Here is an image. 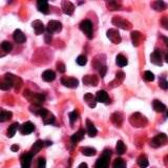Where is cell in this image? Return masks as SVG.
I'll use <instances>...</instances> for the list:
<instances>
[{"label":"cell","mask_w":168,"mask_h":168,"mask_svg":"<svg viewBox=\"0 0 168 168\" xmlns=\"http://www.w3.org/2000/svg\"><path fill=\"white\" fill-rule=\"evenodd\" d=\"M44 143H45V145H48V146L52 145V142H51V141H46V142H44Z\"/></svg>","instance_id":"cell-54"},{"label":"cell","mask_w":168,"mask_h":168,"mask_svg":"<svg viewBox=\"0 0 168 168\" xmlns=\"http://www.w3.org/2000/svg\"><path fill=\"white\" fill-rule=\"evenodd\" d=\"M80 30L86 35V37L89 39H93V23L90 20H83L81 23H80Z\"/></svg>","instance_id":"cell-6"},{"label":"cell","mask_w":168,"mask_h":168,"mask_svg":"<svg viewBox=\"0 0 168 168\" xmlns=\"http://www.w3.org/2000/svg\"><path fill=\"white\" fill-rule=\"evenodd\" d=\"M159 85L162 89H168V81L165 79H160L159 81Z\"/></svg>","instance_id":"cell-44"},{"label":"cell","mask_w":168,"mask_h":168,"mask_svg":"<svg viewBox=\"0 0 168 168\" xmlns=\"http://www.w3.org/2000/svg\"><path fill=\"white\" fill-rule=\"evenodd\" d=\"M51 41H52V34L48 32L45 34V42L46 43H51Z\"/></svg>","instance_id":"cell-49"},{"label":"cell","mask_w":168,"mask_h":168,"mask_svg":"<svg viewBox=\"0 0 168 168\" xmlns=\"http://www.w3.org/2000/svg\"><path fill=\"white\" fill-rule=\"evenodd\" d=\"M165 61H166L167 63H168V53L165 55Z\"/></svg>","instance_id":"cell-55"},{"label":"cell","mask_w":168,"mask_h":168,"mask_svg":"<svg viewBox=\"0 0 168 168\" xmlns=\"http://www.w3.org/2000/svg\"><path fill=\"white\" fill-rule=\"evenodd\" d=\"M57 70L60 71V73H64L65 71V65L63 62H58L57 63Z\"/></svg>","instance_id":"cell-48"},{"label":"cell","mask_w":168,"mask_h":168,"mask_svg":"<svg viewBox=\"0 0 168 168\" xmlns=\"http://www.w3.org/2000/svg\"><path fill=\"white\" fill-rule=\"evenodd\" d=\"M13 87V84L12 82L9 81L7 79H3L1 81V83H0V89H1L2 90H9L10 89H12Z\"/></svg>","instance_id":"cell-36"},{"label":"cell","mask_w":168,"mask_h":168,"mask_svg":"<svg viewBox=\"0 0 168 168\" xmlns=\"http://www.w3.org/2000/svg\"><path fill=\"white\" fill-rule=\"evenodd\" d=\"M78 168H89V167H87V164L86 163H81L78 166Z\"/></svg>","instance_id":"cell-51"},{"label":"cell","mask_w":168,"mask_h":168,"mask_svg":"<svg viewBox=\"0 0 168 168\" xmlns=\"http://www.w3.org/2000/svg\"><path fill=\"white\" fill-rule=\"evenodd\" d=\"M86 131H87V134H89V136L92 137V138L97 136V133H98L97 128L95 127L93 123L89 119L86 120Z\"/></svg>","instance_id":"cell-21"},{"label":"cell","mask_w":168,"mask_h":168,"mask_svg":"<svg viewBox=\"0 0 168 168\" xmlns=\"http://www.w3.org/2000/svg\"><path fill=\"white\" fill-rule=\"evenodd\" d=\"M61 83L68 89H76L79 85V81L78 79L74 78V77H62Z\"/></svg>","instance_id":"cell-9"},{"label":"cell","mask_w":168,"mask_h":168,"mask_svg":"<svg viewBox=\"0 0 168 168\" xmlns=\"http://www.w3.org/2000/svg\"><path fill=\"white\" fill-rule=\"evenodd\" d=\"M84 101L89 104V107H96V104H97V101H96V97H93V93H86L84 95Z\"/></svg>","instance_id":"cell-28"},{"label":"cell","mask_w":168,"mask_h":168,"mask_svg":"<svg viewBox=\"0 0 168 168\" xmlns=\"http://www.w3.org/2000/svg\"><path fill=\"white\" fill-rule=\"evenodd\" d=\"M168 142V138L165 134H159L158 136H156L151 140L150 142V146L153 148H159L162 147V146L166 145Z\"/></svg>","instance_id":"cell-5"},{"label":"cell","mask_w":168,"mask_h":168,"mask_svg":"<svg viewBox=\"0 0 168 168\" xmlns=\"http://www.w3.org/2000/svg\"><path fill=\"white\" fill-rule=\"evenodd\" d=\"M32 26H33V29L35 30L36 35H41V34H43V32H44V24H43L42 21H40V20L33 21Z\"/></svg>","instance_id":"cell-17"},{"label":"cell","mask_w":168,"mask_h":168,"mask_svg":"<svg viewBox=\"0 0 168 168\" xmlns=\"http://www.w3.org/2000/svg\"><path fill=\"white\" fill-rule=\"evenodd\" d=\"M83 84L87 85V86H97L99 83V78L95 75H86L82 79Z\"/></svg>","instance_id":"cell-11"},{"label":"cell","mask_w":168,"mask_h":168,"mask_svg":"<svg viewBox=\"0 0 168 168\" xmlns=\"http://www.w3.org/2000/svg\"><path fill=\"white\" fill-rule=\"evenodd\" d=\"M13 38H14V40H15L16 42L19 43V44H22V43L25 42V40H26L25 35H24L22 33V31H20V30H16V31L14 32Z\"/></svg>","instance_id":"cell-20"},{"label":"cell","mask_w":168,"mask_h":168,"mask_svg":"<svg viewBox=\"0 0 168 168\" xmlns=\"http://www.w3.org/2000/svg\"><path fill=\"white\" fill-rule=\"evenodd\" d=\"M116 63H117L118 66L124 67V66H126V65H127L128 61H127V59H126V58L124 57L122 54H119L117 56V58H116Z\"/></svg>","instance_id":"cell-29"},{"label":"cell","mask_w":168,"mask_h":168,"mask_svg":"<svg viewBox=\"0 0 168 168\" xmlns=\"http://www.w3.org/2000/svg\"><path fill=\"white\" fill-rule=\"evenodd\" d=\"M37 7H38V11L41 12L42 14H45L48 15L49 13V5L46 1H43V0H39L37 2Z\"/></svg>","instance_id":"cell-24"},{"label":"cell","mask_w":168,"mask_h":168,"mask_svg":"<svg viewBox=\"0 0 168 168\" xmlns=\"http://www.w3.org/2000/svg\"><path fill=\"white\" fill-rule=\"evenodd\" d=\"M76 61L80 65V66H84V65L87 63V59H86V57H85L84 55H80V56H78V58H77Z\"/></svg>","instance_id":"cell-40"},{"label":"cell","mask_w":168,"mask_h":168,"mask_svg":"<svg viewBox=\"0 0 168 168\" xmlns=\"http://www.w3.org/2000/svg\"><path fill=\"white\" fill-rule=\"evenodd\" d=\"M55 78H56V74H55L54 70H48L45 71H43L42 74V79L46 82H52L54 81Z\"/></svg>","instance_id":"cell-26"},{"label":"cell","mask_w":168,"mask_h":168,"mask_svg":"<svg viewBox=\"0 0 168 168\" xmlns=\"http://www.w3.org/2000/svg\"><path fill=\"white\" fill-rule=\"evenodd\" d=\"M98 70H99V73H100L101 78H103V77H105V74H106V71H107V67H106V65H104V66L99 67Z\"/></svg>","instance_id":"cell-47"},{"label":"cell","mask_w":168,"mask_h":168,"mask_svg":"<svg viewBox=\"0 0 168 168\" xmlns=\"http://www.w3.org/2000/svg\"><path fill=\"white\" fill-rule=\"evenodd\" d=\"M18 128H20V125H19V123H13L12 125L10 126L9 129H7V136L9 137V138H13L14 137V134H16V131H17V129Z\"/></svg>","instance_id":"cell-31"},{"label":"cell","mask_w":168,"mask_h":168,"mask_svg":"<svg viewBox=\"0 0 168 168\" xmlns=\"http://www.w3.org/2000/svg\"><path fill=\"white\" fill-rule=\"evenodd\" d=\"M81 151H82V153L86 157H92V156H95L96 153H97L96 149L93 147H82Z\"/></svg>","instance_id":"cell-34"},{"label":"cell","mask_w":168,"mask_h":168,"mask_svg":"<svg viewBox=\"0 0 168 168\" xmlns=\"http://www.w3.org/2000/svg\"><path fill=\"white\" fill-rule=\"evenodd\" d=\"M124 80V73L123 71H118L117 74H116V81L118 82V84L120 85V83Z\"/></svg>","instance_id":"cell-43"},{"label":"cell","mask_w":168,"mask_h":168,"mask_svg":"<svg viewBox=\"0 0 168 168\" xmlns=\"http://www.w3.org/2000/svg\"><path fill=\"white\" fill-rule=\"evenodd\" d=\"M106 36L112 43H115V44H119V43H121V41H122V38H121L119 31L116 29L108 30L106 33Z\"/></svg>","instance_id":"cell-7"},{"label":"cell","mask_w":168,"mask_h":168,"mask_svg":"<svg viewBox=\"0 0 168 168\" xmlns=\"http://www.w3.org/2000/svg\"><path fill=\"white\" fill-rule=\"evenodd\" d=\"M163 40H164L165 44H166V46L168 48V37H163Z\"/></svg>","instance_id":"cell-52"},{"label":"cell","mask_w":168,"mask_h":168,"mask_svg":"<svg viewBox=\"0 0 168 168\" xmlns=\"http://www.w3.org/2000/svg\"><path fill=\"white\" fill-rule=\"evenodd\" d=\"M61 30H62V24L61 22H59L57 20H51L48 23V26H46V31L51 33V34H53V33H59L61 32Z\"/></svg>","instance_id":"cell-10"},{"label":"cell","mask_w":168,"mask_h":168,"mask_svg":"<svg viewBox=\"0 0 168 168\" xmlns=\"http://www.w3.org/2000/svg\"><path fill=\"white\" fill-rule=\"evenodd\" d=\"M112 168H126V163L122 158H117L115 160Z\"/></svg>","instance_id":"cell-35"},{"label":"cell","mask_w":168,"mask_h":168,"mask_svg":"<svg viewBox=\"0 0 168 168\" xmlns=\"http://www.w3.org/2000/svg\"><path fill=\"white\" fill-rule=\"evenodd\" d=\"M137 163H138V165H139L140 167L141 168H146L148 166V159H147V157H146L145 155H141L138 158V160H137Z\"/></svg>","instance_id":"cell-30"},{"label":"cell","mask_w":168,"mask_h":168,"mask_svg":"<svg viewBox=\"0 0 168 168\" xmlns=\"http://www.w3.org/2000/svg\"><path fill=\"white\" fill-rule=\"evenodd\" d=\"M111 156V149H105L103 151V153L101 157L97 160L95 164V168H108L109 166V159Z\"/></svg>","instance_id":"cell-2"},{"label":"cell","mask_w":168,"mask_h":168,"mask_svg":"<svg viewBox=\"0 0 168 168\" xmlns=\"http://www.w3.org/2000/svg\"><path fill=\"white\" fill-rule=\"evenodd\" d=\"M23 96H24V97H25L30 102H31V103L34 104L35 106H40L41 104H42L43 102H44V100H45L44 95H42V93H33V92H31V90H29V89L24 90Z\"/></svg>","instance_id":"cell-1"},{"label":"cell","mask_w":168,"mask_h":168,"mask_svg":"<svg viewBox=\"0 0 168 168\" xmlns=\"http://www.w3.org/2000/svg\"><path fill=\"white\" fill-rule=\"evenodd\" d=\"M46 167V161L44 158H39L37 163V168H45Z\"/></svg>","instance_id":"cell-45"},{"label":"cell","mask_w":168,"mask_h":168,"mask_svg":"<svg viewBox=\"0 0 168 168\" xmlns=\"http://www.w3.org/2000/svg\"><path fill=\"white\" fill-rule=\"evenodd\" d=\"M35 130V125L32 122H25L20 126V133L22 134H30Z\"/></svg>","instance_id":"cell-14"},{"label":"cell","mask_w":168,"mask_h":168,"mask_svg":"<svg viewBox=\"0 0 168 168\" xmlns=\"http://www.w3.org/2000/svg\"><path fill=\"white\" fill-rule=\"evenodd\" d=\"M61 7H62L63 13L66 14V15H70V16L73 15L74 11H75V5L71 3L70 1H67V0H64V1H62Z\"/></svg>","instance_id":"cell-13"},{"label":"cell","mask_w":168,"mask_h":168,"mask_svg":"<svg viewBox=\"0 0 168 168\" xmlns=\"http://www.w3.org/2000/svg\"><path fill=\"white\" fill-rule=\"evenodd\" d=\"M130 37H131V41H133V44L134 46H139L140 43L142 41V34L138 31H134V32H131L130 34Z\"/></svg>","instance_id":"cell-25"},{"label":"cell","mask_w":168,"mask_h":168,"mask_svg":"<svg viewBox=\"0 0 168 168\" xmlns=\"http://www.w3.org/2000/svg\"><path fill=\"white\" fill-rule=\"evenodd\" d=\"M111 122L115 124L116 126H118V127H121L122 126V123H123V115L121 114V112H114V114L111 115Z\"/></svg>","instance_id":"cell-18"},{"label":"cell","mask_w":168,"mask_h":168,"mask_svg":"<svg viewBox=\"0 0 168 168\" xmlns=\"http://www.w3.org/2000/svg\"><path fill=\"white\" fill-rule=\"evenodd\" d=\"M151 7L155 11H157V12H163V11H165L168 7V4L164 1L158 0V1H155L151 3Z\"/></svg>","instance_id":"cell-19"},{"label":"cell","mask_w":168,"mask_h":168,"mask_svg":"<svg viewBox=\"0 0 168 168\" xmlns=\"http://www.w3.org/2000/svg\"><path fill=\"white\" fill-rule=\"evenodd\" d=\"M116 151H117L118 155L122 156L124 152L126 151V146L123 143V141H118L117 145H116Z\"/></svg>","instance_id":"cell-33"},{"label":"cell","mask_w":168,"mask_h":168,"mask_svg":"<svg viewBox=\"0 0 168 168\" xmlns=\"http://www.w3.org/2000/svg\"><path fill=\"white\" fill-rule=\"evenodd\" d=\"M150 61L155 65L162 66V64H163V59H162L161 52H160L159 49H156V51L150 55Z\"/></svg>","instance_id":"cell-12"},{"label":"cell","mask_w":168,"mask_h":168,"mask_svg":"<svg viewBox=\"0 0 168 168\" xmlns=\"http://www.w3.org/2000/svg\"><path fill=\"white\" fill-rule=\"evenodd\" d=\"M106 5H107V7H108V10H111V11L120 10V7H121V4L118 3L117 1H107Z\"/></svg>","instance_id":"cell-38"},{"label":"cell","mask_w":168,"mask_h":168,"mask_svg":"<svg viewBox=\"0 0 168 168\" xmlns=\"http://www.w3.org/2000/svg\"><path fill=\"white\" fill-rule=\"evenodd\" d=\"M84 134H85L84 129H80V130H78L77 133H75L73 136H71V138H70L71 143H73V144H77L78 142L82 141L84 138Z\"/></svg>","instance_id":"cell-23"},{"label":"cell","mask_w":168,"mask_h":168,"mask_svg":"<svg viewBox=\"0 0 168 168\" xmlns=\"http://www.w3.org/2000/svg\"><path fill=\"white\" fill-rule=\"evenodd\" d=\"M161 25L164 27L165 30H167L168 31V17H162V19H161Z\"/></svg>","instance_id":"cell-46"},{"label":"cell","mask_w":168,"mask_h":168,"mask_svg":"<svg viewBox=\"0 0 168 168\" xmlns=\"http://www.w3.org/2000/svg\"><path fill=\"white\" fill-rule=\"evenodd\" d=\"M42 119H43V123H44L45 125H48V124H53L55 122V116L48 111L45 117H43Z\"/></svg>","instance_id":"cell-37"},{"label":"cell","mask_w":168,"mask_h":168,"mask_svg":"<svg viewBox=\"0 0 168 168\" xmlns=\"http://www.w3.org/2000/svg\"><path fill=\"white\" fill-rule=\"evenodd\" d=\"M45 145V143L42 141V140H37L35 143H34V145L32 146V148H31V155L32 156H35V155H37L39 151L42 149L43 148V146Z\"/></svg>","instance_id":"cell-16"},{"label":"cell","mask_w":168,"mask_h":168,"mask_svg":"<svg viewBox=\"0 0 168 168\" xmlns=\"http://www.w3.org/2000/svg\"><path fill=\"white\" fill-rule=\"evenodd\" d=\"M111 22L114 25L119 27V29L124 30V31H129V30H131V27H133L131 23L129 22L128 20H126V19H124L122 17H118V16L112 18Z\"/></svg>","instance_id":"cell-4"},{"label":"cell","mask_w":168,"mask_h":168,"mask_svg":"<svg viewBox=\"0 0 168 168\" xmlns=\"http://www.w3.org/2000/svg\"><path fill=\"white\" fill-rule=\"evenodd\" d=\"M68 117H70V124H74V123L76 122L77 120H78L79 115H78V112H77V111H71V112H70V115H68Z\"/></svg>","instance_id":"cell-41"},{"label":"cell","mask_w":168,"mask_h":168,"mask_svg":"<svg viewBox=\"0 0 168 168\" xmlns=\"http://www.w3.org/2000/svg\"><path fill=\"white\" fill-rule=\"evenodd\" d=\"M109 100L108 93H107L105 90H99L96 95V101L100 102V103H107Z\"/></svg>","instance_id":"cell-22"},{"label":"cell","mask_w":168,"mask_h":168,"mask_svg":"<svg viewBox=\"0 0 168 168\" xmlns=\"http://www.w3.org/2000/svg\"><path fill=\"white\" fill-rule=\"evenodd\" d=\"M164 162H165V165L168 167V156L165 157V159H164Z\"/></svg>","instance_id":"cell-53"},{"label":"cell","mask_w":168,"mask_h":168,"mask_svg":"<svg viewBox=\"0 0 168 168\" xmlns=\"http://www.w3.org/2000/svg\"><path fill=\"white\" fill-rule=\"evenodd\" d=\"M129 122L134 127H144L146 124H147V119H146L144 116L139 114V112H136V114L130 116Z\"/></svg>","instance_id":"cell-3"},{"label":"cell","mask_w":168,"mask_h":168,"mask_svg":"<svg viewBox=\"0 0 168 168\" xmlns=\"http://www.w3.org/2000/svg\"><path fill=\"white\" fill-rule=\"evenodd\" d=\"M13 114L11 111H3L2 109L1 112H0V122H5V121H9L12 119Z\"/></svg>","instance_id":"cell-32"},{"label":"cell","mask_w":168,"mask_h":168,"mask_svg":"<svg viewBox=\"0 0 168 168\" xmlns=\"http://www.w3.org/2000/svg\"><path fill=\"white\" fill-rule=\"evenodd\" d=\"M11 150L14 151V152H16V151H18L19 150V146L17 144H14L11 146Z\"/></svg>","instance_id":"cell-50"},{"label":"cell","mask_w":168,"mask_h":168,"mask_svg":"<svg viewBox=\"0 0 168 168\" xmlns=\"http://www.w3.org/2000/svg\"><path fill=\"white\" fill-rule=\"evenodd\" d=\"M166 116H167V118H168V109L166 111Z\"/></svg>","instance_id":"cell-56"},{"label":"cell","mask_w":168,"mask_h":168,"mask_svg":"<svg viewBox=\"0 0 168 168\" xmlns=\"http://www.w3.org/2000/svg\"><path fill=\"white\" fill-rule=\"evenodd\" d=\"M32 159H33V156L31 153H23L21 156V168H30L31 167V164H32Z\"/></svg>","instance_id":"cell-15"},{"label":"cell","mask_w":168,"mask_h":168,"mask_svg":"<svg viewBox=\"0 0 168 168\" xmlns=\"http://www.w3.org/2000/svg\"><path fill=\"white\" fill-rule=\"evenodd\" d=\"M4 78L5 79H7L9 81L12 82V84H13V86L15 87V89L16 90H19L21 89V86H22V84H23V82H22V80H21L19 77L17 76H15V75H13V74H5L4 75Z\"/></svg>","instance_id":"cell-8"},{"label":"cell","mask_w":168,"mask_h":168,"mask_svg":"<svg viewBox=\"0 0 168 168\" xmlns=\"http://www.w3.org/2000/svg\"><path fill=\"white\" fill-rule=\"evenodd\" d=\"M144 79L146 80V81L151 82V81H153V80H155V75H153L151 71L146 70L145 73H144Z\"/></svg>","instance_id":"cell-42"},{"label":"cell","mask_w":168,"mask_h":168,"mask_svg":"<svg viewBox=\"0 0 168 168\" xmlns=\"http://www.w3.org/2000/svg\"><path fill=\"white\" fill-rule=\"evenodd\" d=\"M152 107L155 109V111L157 112H164L166 111V105L159 100H155L152 102Z\"/></svg>","instance_id":"cell-27"},{"label":"cell","mask_w":168,"mask_h":168,"mask_svg":"<svg viewBox=\"0 0 168 168\" xmlns=\"http://www.w3.org/2000/svg\"><path fill=\"white\" fill-rule=\"evenodd\" d=\"M1 48L3 49L5 53H10L13 48V44L10 41H3V42L1 43Z\"/></svg>","instance_id":"cell-39"}]
</instances>
